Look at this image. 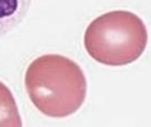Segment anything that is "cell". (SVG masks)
Masks as SVG:
<instances>
[{
  "mask_svg": "<svg viewBox=\"0 0 151 127\" xmlns=\"http://www.w3.org/2000/svg\"><path fill=\"white\" fill-rule=\"evenodd\" d=\"M25 87L34 106L45 116L68 117L86 99L87 82L82 67L60 54L35 59L25 74Z\"/></svg>",
  "mask_w": 151,
  "mask_h": 127,
  "instance_id": "6da1fadb",
  "label": "cell"
},
{
  "mask_svg": "<svg viewBox=\"0 0 151 127\" xmlns=\"http://www.w3.org/2000/svg\"><path fill=\"white\" fill-rule=\"evenodd\" d=\"M148 44V30L138 15L127 10L105 12L87 26L84 47L94 61L122 66L137 61Z\"/></svg>",
  "mask_w": 151,
  "mask_h": 127,
  "instance_id": "7a4b0ae2",
  "label": "cell"
},
{
  "mask_svg": "<svg viewBox=\"0 0 151 127\" xmlns=\"http://www.w3.org/2000/svg\"><path fill=\"white\" fill-rule=\"evenodd\" d=\"M32 0H0V37L10 33L26 17Z\"/></svg>",
  "mask_w": 151,
  "mask_h": 127,
  "instance_id": "3957f363",
  "label": "cell"
},
{
  "mask_svg": "<svg viewBox=\"0 0 151 127\" xmlns=\"http://www.w3.org/2000/svg\"><path fill=\"white\" fill-rule=\"evenodd\" d=\"M22 120L10 89L0 81V127H20Z\"/></svg>",
  "mask_w": 151,
  "mask_h": 127,
  "instance_id": "277c9868",
  "label": "cell"
}]
</instances>
